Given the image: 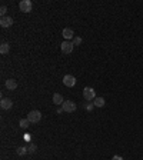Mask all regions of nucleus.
I'll use <instances>...</instances> for the list:
<instances>
[{"instance_id":"nucleus-1","label":"nucleus","mask_w":143,"mask_h":160,"mask_svg":"<svg viewBox=\"0 0 143 160\" xmlns=\"http://www.w3.org/2000/svg\"><path fill=\"white\" fill-rule=\"evenodd\" d=\"M83 97H85L86 102H92V100H95V99H96V92H95V89L86 86V87L83 89Z\"/></svg>"},{"instance_id":"nucleus-2","label":"nucleus","mask_w":143,"mask_h":160,"mask_svg":"<svg viewBox=\"0 0 143 160\" xmlns=\"http://www.w3.org/2000/svg\"><path fill=\"white\" fill-rule=\"evenodd\" d=\"M19 9L23 13H30L32 9H33V3H32L30 0H22L20 3H19Z\"/></svg>"},{"instance_id":"nucleus-3","label":"nucleus","mask_w":143,"mask_h":160,"mask_svg":"<svg viewBox=\"0 0 143 160\" xmlns=\"http://www.w3.org/2000/svg\"><path fill=\"white\" fill-rule=\"evenodd\" d=\"M27 119L30 123H39L42 120V113L39 110H32L27 114Z\"/></svg>"},{"instance_id":"nucleus-4","label":"nucleus","mask_w":143,"mask_h":160,"mask_svg":"<svg viewBox=\"0 0 143 160\" xmlns=\"http://www.w3.org/2000/svg\"><path fill=\"white\" fill-rule=\"evenodd\" d=\"M73 47H75V44L72 43V41H69V40H65L63 43L60 44V49H62V51H63L65 55L72 53V51H73Z\"/></svg>"},{"instance_id":"nucleus-5","label":"nucleus","mask_w":143,"mask_h":160,"mask_svg":"<svg viewBox=\"0 0 143 160\" xmlns=\"http://www.w3.org/2000/svg\"><path fill=\"white\" fill-rule=\"evenodd\" d=\"M62 107H63V110H65L66 113H73V112H76V103L72 102V100H66V102L62 104Z\"/></svg>"},{"instance_id":"nucleus-6","label":"nucleus","mask_w":143,"mask_h":160,"mask_svg":"<svg viewBox=\"0 0 143 160\" xmlns=\"http://www.w3.org/2000/svg\"><path fill=\"white\" fill-rule=\"evenodd\" d=\"M63 85H65L66 87H73V86L76 85V77L72 75H66L65 77H63Z\"/></svg>"},{"instance_id":"nucleus-7","label":"nucleus","mask_w":143,"mask_h":160,"mask_svg":"<svg viewBox=\"0 0 143 160\" xmlns=\"http://www.w3.org/2000/svg\"><path fill=\"white\" fill-rule=\"evenodd\" d=\"M62 34H63V37H65V40H73V39L76 37V36H75V32L72 30L70 27H66V29H63V32H62Z\"/></svg>"},{"instance_id":"nucleus-8","label":"nucleus","mask_w":143,"mask_h":160,"mask_svg":"<svg viewBox=\"0 0 143 160\" xmlns=\"http://www.w3.org/2000/svg\"><path fill=\"white\" fill-rule=\"evenodd\" d=\"M0 107L3 110H9L13 107V102L10 99H7V97H3V99L0 100Z\"/></svg>"},{"instance_id":"nucleus-9","label":"nucleus","mask_w":143,"mask_h":160,"mask_svg":"<svg viewBox=\"0 0 143 160\" xmlns=\"http://www.w3.org/2000/svg\"><path fill=\"white\" fill-rule=\"evenodd\" d=\"M12 24H13V19L10 16H3L0 19V26L2 27H10Z\"/></svg>"},{"instance_id":"nucleus-10","label":"nucleus","mask_w":143,"mask_h":160,"mask_svg":"<svg viewBox=\"0 0 143 160\" xmlns=\"http://www.w3.org/2000/svg\"><path fill=\"white\" fill-rule=\"evenodd\" d=\"M6 87L9 89V90H16L17 89V82L14 80V79H9V80H6Z\"/></svg>"},{"instance_id":"nucleus-11","label":"nucleus","mask_w":143,"mask_h":160,"mask_svg":"<svg viewBox=\"0 0 143 160\" xmlns=\"http://www.w3.org/2000/svg\"><path fill=\"white\" fill-rule=\"evenodd\" d=\"M53 103H55V104H63V103H65L63 96H62L60 93H55V95H53Z\"/></svg>"},{"instance_id":"nucleus-12","label":"nucleus","mask_w":143,"mask_h":160,"mask_svg":"<svg viewBox=\"0 0 143 160\" xmlns=\"http://www.w3.org/2000/svg\"><path fill=\"white\" fill-rule=\"evenodd\" d=\"M105 99L103 97H96L95 100H93V104H95V107H103L105 106Z\"/></svg>"},{"instance_id":"nucleus-13","label":"nucleus","mask_w":143,"mask_h":160,"mask_svg":"<svg viewBox=\"0 0 143 160\" xmlns=\"http://www.w3.org/2000/svg\"><path fill=\"white\" fill-rule=\"evenodd\" d=\"M9 51H10L9 43H2V46H0V53H2V55H7Z\"/></svg>"},{"instance_id":"nucleus-14","label":"nucleus","mask_w":143,"mask_h":160,"mask_svg":"<svg viewBox=\"0 0 143 160\" xmlns=\"http://www.w3.org/2000/svg\"><path fill=\"white\" fill-rule=\"evenodd\" d=\"M19 124H20V127H23V129H27V127L30 126V122H29V119L26 117V119H20Z\"/></svg>"},{"instance_id":"nucleus-15","label":"nucleus","mask_w":143,"mask_h":160,"mask_svg":"<svg viewBox=\"0 0 143 160\" xmlns=\"http://www.w3.org/2000/svg\"><path fill=\"white\" fill-rule=\"evenodd\" d=\"M27 152H29V150L26 149V147H19V149L16 150V153L19 154V156H24V154L27 153Z\"/></svg>"},{"instance_id":"nucleus-16","label":"nucleus","mask_w":143,"mask_h":160,"mask_svg":"<svg viewBox=\"0 0 143 160\" xmlns=\"http://www.w3.org/2000/svg\"><path fill=\"white\" fill-rule=\"evenodd\" d=\"M72 43L75 44V46H79V44H82V37H79V36H76L73 40H72Z\"/></svg>"},{"instance_id":"nucleus-17","label":"nucleus","mask_w":143,"mask_h":160,"mask_svg":"<svg viewBox=\"0 0 143 160\" xmlns=\"http://www.w3.org/2000/svg\"><path fill=\"white\" fill-rule=\"evenodd\" d=\"M93 107H95V104H93V103H89V104H85V109H86V110H89V112H92Z\"/></svg>"},{"instance_id":"nucleus-18","label":"nucleus","mask_w":143,"mask_h":160,"mask_svg":"<svg viewBox=\"0 0 143 160\" xmlns=\"http://www.w3.org/2000/svg\"><path fill=\"white\" fill-rule=\"evenodd\" d=\"M36 149H37V147H36V144H30V146H29V153H34V152H36Z\"/></svg>"},{"instance_id":"nucleus-19","label":"nucleus","mask_w":143,"mask_h":160,"mask_svg":"<svg viewBox=\"0 0 143 160\" xmlns=\"http://www.w3.org/2000/svg\"><path fill=\"white\" fill-rule=\"evenodd\" d=\"M6 12H7L6 6H2V9H0V13H2V14H3V16H4V13H6Z\"/></svg>"},{"instance_id":"nucleus-20","label":"nucleus","mask_w":143,"mask_h":160,"mask_svg":"<svg viewBox=\"0 0 143 160\" xmlns=\"http://www.w3.org/2000/svg\"><path fill=\"white\" fill-rule=\"evenodd\" d=\"M112 160H123V157H120V156H113Z\"/></svg>"}]
</instances>
